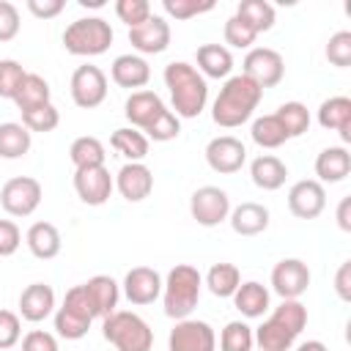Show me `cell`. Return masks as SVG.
<instances>
[{"mask_svg": "<svg viewBox=\"0 0 351 351\" xmlns=\"http://www.w3.org/2000/svg\"><path fill=\"white\" fill-rule=\"evenodd\" d=\"M261 99H263V90L250 77L230 74L222 82V88H219V93L211 104V121L222 129H236V126H241L252 118Z\"/></svg>", "mask_w": 351, "mask_h": 351, "instance_id": "1", "label": "cell"}, {"mask_svg": "<svg viewBox=\"0 0 351 351\" xmlns=\"http://www.w3.org/2000/svg\"><path fill=\"white\" fill-rule=\"evenodd\" d=\"M165 85L170 90V104L178 118H197L208 101L206 77L186 60H173L165 66Z\"/></svg>", "mask_w": 351, "mask_h": 351, "instance_id": "2", "label": "cell"}, {"mask_svg": "<svg viewBox=\"0 0 351 351\" xmlns=\"http://www.w3.org/2000/svg\"><path fill=\"white\" fill-rule=\"evenodd\" d=\"M200 291H203V274L189 266V263H176L167 277L162 280V307L165 315L173 321L189 318L192 310L200 302Z\"/></svg>", "mask_w": 351, "mask_h": 351, "instance_id": "3", "label": "cell"}, {"mask_svg": "<svg viewBox=\"0 0 351 351\" xmlns=\"http://www.w3.org/2000/svg\"><path fill=\"white\" fill-rule=\"evenodd\" d=\"M101 335L115 351H151L154 329L148 321L132 310H115L101 318Z\"/></svg>", "mask_w": 351, "mask_h": 351, "instance_id": "4", "label": "cell"}, {"mask_svg": "<svg viewBox=\"0 0 351 351\" xmlns=\"http://www.w3.org/2000/svg\"><path fill=\"white\" fill-rule=\"evenodd\" d=\"M115 33L104 16H80L63 30V47L66 52L77 58H96L104 55L112 44Z\"/></svg>", "mask_w": 351, "mask_h": 351, "instance_id": "5", "label": "cell"}, {"mask_svg": "<svg viewBox=\"0 0 351 351\" xmlns=\"http://www.w3.org/2000/svg\"><path fill=\"white\" fill-rule=\"evenodd\" d=\"M52 315H55V335L63 340H82L90 332V324L96 318L82 285L69 288L63 296V304L55 307Z\"/></svg>", "mask_w": 351, "mask_h": 351, "instance_id": "6", "label": "cell"}, {"mask_svg": "<svg viewBox=\"0 0 351 351\" xmlns=\"http://www.w3.org/2000/svg\"><path fill=\"white\" fill-rule=\"evenodd\" d=\"M241 74L250 77L261 90L274 88L285 77V60L271 47H252L241 60Z\"/></svg>", "mask_w": 351, "mask_h": 351, "instance_id": "7", "label": "cell"}, {"mask_svg": "<svg viewBox=\"0 0 351 351\" xmlns=\"http://www.w3.org/2000/svg\"><path fill=\"white\" fill-rule=\"evenodd\" d=\"M44 189L30 176H14L0 189V206L8 217H30L41 206Z\"/></svg>", "mask_w": 351, "mask_h": 351, "instance_id": "8", "label": "cell"}, {"mask_svg": "<svg viewBox=\"0 0 351 351\" xmlns=\"http://www.w3.org/2000/svg\"><path fill=\"white\" fill-rule=\"evenodd\" d=\"M189 214H192V219L197 225L217 228L230 214V197H228L225 189L206 184V186H200V189L192 192V197H189Z\"/></svg>", "mask_w": 351, "mask_h": 351, "instance_id": "9", "label": "cell"}, {"mask_svg": "<svg viewBox=\"0 0 351 351\" xmlns=\"http://www.w3.org/2000/svg\"><path fill=\"white\" fill-rule=\"evenodd\" d=\"M167 351H217V335L208 321L181 318L167 335Z\"/></svg>", "mask_w": 351, "mask_h": 351, "instance_id": "10", "label": "cell"}, {"mask_svg": "<svg viewBox=\"0 0 351 351\" xmlns=\"http://www.w3.org/2000/svg\"><path fill=\"white\" fill-rule=\"evenodd\" d=\"M71 101L82 110H93L99 107L104 99H107V74L93 66V63H85V66H77L74 74H71Z\"/></svg>", "mask_w": 351, "mask_h": 351, "instance_id": "11", "label": "cell"}, {"mask_svg": "<svg viewBox=\"0 0 351 351\" xmlns=\"http://www.w3.org/2000/svg\"><path fill=\"white\" fill-rule=\"evenodd\" d=\"M206 162H208V167H211L214 173H219V176H233V173H239V170L244 167V162H247V148H244V143H241L239 137H233V134H219V137L208 140V145H206Z\"/></svg>", "mask_w": 351, "mask_h": 351, "instance_id": "12", "label": "cell"}, {"mask_svg": "<svg viewBox=\"0 0 351 351\" xmlns=\"http://www.w3.org/2000/svg\"><path fill=\"white\" fill-rule=\"evenodd\" d=\"M310 288V269L302 258H282L271 269V291L280 299H299Z\"/></svg>", "mask_w": 351, "mask_h": 351, "instance_id": "13", "label": "cell"}, {"mask_svg": "<svg viewBox=\"0 0 351 351\" xmlns=\"http://www.w3.org/2000/svg\"><path fill=\"white\" fill-rule=\"evenodd\" d=\"M170 22L159 14H151L143 25L129 27V44L132 49H137V55H162L170 47Z\"/></svg>", "mask_w": 351, "mask_h": 351, "instance_id": "14", "label": "cell"}, {"mask_svg": "<svg viewBox=\"0 0 351 351\" xmlns=\"http://www.w3.org/2000/svg\"><path fill=\"white\" fill-rule=\"evenodd\" d=\"M115 189V178L104 165L74 170V192L85 206H104Z\"/></svg>", "mask_w": 351, "mask_h": 351, "instance_id": "15", "label": "cell"}, {"mask_svg": "<svg viewBox=\"0 0 351 351\" xmlns=\"http://www.w3.org/2000/svg\"><path fill=\"white\" fill-rule=\"evenodd\" d=\"M326 208V189L315 178H302L288 189V211L296 219H315Z\"/></svg>", "mask_w": 351, "mask_h": 351, "instance_id": "16", "label": "cell"}, {"mask_svg": "<svg viewBox=\"0 0 351 351\" xmlns=\"http://www.w3.org/2000/svg\"><path fill=\"white\" fill-rule=\"evenodd\" d=\"M121 285H123V296L132 304H137V307L154 304L162 296V274L156 269H151V266H134V269H129Z\"/></svg>", "mask_w": 351, "mask_h": 351, "instance_id": "17", "label": "cell"}, {"mask_svg": "<svg viewBox=\"0 0 351 351\" xmlns=\"http://www.w3.org/2000/svg\"><path fill=\"white\" fill-rule=\"evenodd\" d=\"M112 178L118 195L129 203H140L154 192V173L145 162H126Z\"/></svg>", "mask_w": 351, "mask_h": 351, "instance_id": "18", "label": "cell"}, {"mask_svg": "<svg viewBox=\"0 0 351 351\" xmlns=\"http://www.w3.org/2000/svg\"><path fill=\"white\" fill-rule=\"evenodd\" d=\"M165 110H167V104L154 90H134V93H129V99L123 104L126 121L132 123V129H140V132H145Z\"/></svg>", "mask_w": 351, "mask_h": 351, "instance_id": "19", "label": "cell"}, {"mask_svg": "<svg viewBox=\"0 0 351 351\" xmlns=\"http://www.w3.org/2000/svg\"><path fill=\"white\" fill-rule=\"evenodd\" d=\"M110 77L118 88H129L132 93L134 90H143L151 80V66L143 55H134V52H126V55H118L110 66Z\"/></svg>", "mask_w": 351, "mask_h": 351, "instance_id": "20", "label": "cell"}, {"mask_svg": "<svg viewBox=\"0 0 351 351\" xmlns=\"http://www.w3.org/2000/svg\"><path fill=\"white\" fill-rule=\"evenodd\" d=\"M55 313V291L47 282H30L19 293V318L30 324H41Z\"/></svg>", "mask_w": 351, "mask_h": 351, "instance_id": "21", "label": "cell"}, {"mask_svg": "<svg viewBox=\"0 0 351 351\" xmlns=\"http://www.w3.org/2000/svg\"><path fill=\"white\" fill-rule=\"evenodd\" d=\"M321 129L337 132L343 143H351V99L348 96H329L318 107Z\"/></svg>", "mask_w": 351, "mask_h": 351, "instance_id": "22", "label": "cell"}, {"mask_svg": "<svg viewBox=\"0 0 351 351\" xmlns=\"http://www.w3.org/2000/svg\"><path fill=\"white\" fill-rule=\"evenodd\" d=\"M85 293H88V302L93 307V315L96 318H107L110 313L118 310V299H121V285L107 277V274H96L90 277L88 282H82Z\"/></svg>", "mask_w": 351, "mask_h": 351, "instance_id": "23", "label": "cell"}, {"mask_svg": "<svg viewBox=\"0 0 351 351\" xmlns=\"http://www.w3.org/2000/svg\"><path fill=\"white\" fill-rule=\"evenodd\" d=\"M197 71L206 80H228L233 71V52L225 44H200L195 52Z\"/></svg>", "mask_w": 351, "mask_h": 351, "instance_id": "24", "label": "cell"}, {"mask_svg": "<svg viewBox=\"0 0 351 351\" xmlns=\"http://www.w3.org/2000/svg\"><path fill=\"white\" fill-rule=\"evenodd\" d=\"M348 173H351V154L346 145H329L315 156L318 184H340Z\"/></svg>", "mask_w": 351, "mask_h": 351, "instance_id": "25", "label": "cell"}, {"mask_svg": "<svg viewBox=\"0 0 351 351\" xmlns=\"http://www.w3.org/2000/svg\"><path fill=\"white\" fill-rule=\"evenodd\" d=\"M233 307L244 315V318H263V313H269L271 307V293L263 282L258 280H247L236 288V293L230 296Z\"/></svg>", "mask_w": 351, "mask_h": 351, "instance_id": "26", "label": "cell"}, {"mask_svg": "<svg viewBox=\"0 0 351 351\" xmlns=\"http://www.w3.org/2000/svg\"><path fill=\"white\" fill-rule=\"evenodd\" d=\"M250 178H252V184H255L258 189L274 192V189H280V186L285 184V178H288V165H285L280 156H274V154H261V156H255V159L250 162Z\"/></svg>", "mask_w": 351, "mask_h": 351, "instance_id": "27", "label": "cell"}, {"mask_svg": "<svg viewBox=\"0 0 351 351\" xmlns=\"http://www.w3.org/2000/svg\"><path fill=\"white\" fill-rule=\"evenodd\" d=\"M228 222H230L233 233H239V236H258L269 228V208L247 200V203H239L236 208H230Z\"/></svg>", "mask_w": 351, "mask_h": 351, "instance_id": "28", "label": "cell"}, {"mask_svg": "<svg viewBox=\"0 0 351 351\" xmlns=\"http://www.w3.org/2000/svg\"><path fill=\"white\" fill-rule=\"evenodd\" d=\"M25 244H27V250L33 252V258H38V261H52L58 252H60V247H63V239H60V230L52 225V222H33L30 228H27V233H25Z\"/></svg>", "mask_w": 351, "mask_h": 351, "instance_id": "29", "label": "cell"}, {"mask_svg": "<svg viewBox=\"0 0 351 351\" xmlns=\"http://www.w3.org/2000/svg\"><path fill=\"white\" fill-rule=\"evenodd\" d=\"M110 145L126 159V162H143L148 156V148H151V140L140 132V129H132V126H123V129H115L112 137H110Z\"/></svg>", "mask_w": 351, "mask_h": 351, "instance_id": "30", "label": "cell"}, {"mask_svg": "<svg viewBox=\"0 0 351 351\" xmlns=\"http://www.w3.org/2000/svg\"><path fill=\"white\" fill-rule=\"evenodd\" d=\"M203 285H206L214 296L230 299V296L236 293V288L241 285V271H239L236 263H225V261H222V263H214V266L206 271Z\"/></svg>", "mask_w": 351, "mask_h": 351, "instance_id": "31", "label": "cell"}, {"mask_svg": "<svg viewBox=\"0 0 351 351\" xmlns=\"http://www.w3.org/2000/svg\"><path fill=\"white\" fill-rule=\"evenodd\" d=\"M49 96H52L49 82H47L41 74L27 71V74H25V80H22V85H19V90H16V96H14V104L19 107V112H25V110H33V107L49 104V101H52Z\"/></svg>", "mask_w": 351, "mask_h": 351, "instance_id": "32", "label": "cell"}, {"mask_svg": "<svg viewBox=\"0 0 351 351\" xmlns=\"http://www.w3.org/2000/svg\"><path fill=\"white\" fill-rule=\"evenodd\" d=\"M33 145V134L16 123V121H5L0 123V159H22Z\"/></svg>", "mask_w": 351, "mask_h": 351, "instance_id": "33", "label": "cell"}, {"mask_svg": "<svg viewBox=\"0 0 351 351\" xmlns=\"http://www.w3.org/2000/svg\"><path fill=\"white\" fill-rule=\"evenodd\" d=\"M250 137L258 148H266V151H274V148L288 143V134H285V129H282V123L274 112L255 118L252 126H250Z\"/></svg>", "mask_w": 351, "mask_h": 351, "instance_id": "34", "label": "cell"}, {"mask_svg": "<svg viewBox=\"0 0 351 351\" xmlns=\"http://www.w3.org/2000/svg\"><path fill=\"white\" fill-rule=\"evenodd\" d=\"M69 159H71V165H74L77 170H80V167H99V165H104V159H107V148H104V143H101L99 137L82 134V137H77V140L71 143Z\"/></svg>", "mask_w": 351, "mask_h": 351, "instance_id": "35", "label": "cell"}, {"mask_svg": "<svg viewBox=\"0 0 351 351\" xmlns=\"http://www.w3.org/2000/svg\"><path fill=\"white\" fill-rule=\"evenodd\" d=\"M236 16L244 19L261 36V33H266V30L274 27V16L277 14H274V5L266 3V0H241L239 8H236Z\"/></svg>", "mask_w": 351, "mask_h": 351, "instance_id": "36", "label": "cell"}, {"mask_svg": "<svg viewBox=\"0 0 351 351\" xmlns=\"http://www.w3.org/2000/svg\"><path fill=\"white\" fill-rule=\"evenodd\" d=\"M252 332H255V346H258V351H291L293 343H296V337H293L288 329H282L280 324H274L271 318H266V321H263L261 326H255Z\"/></svg>", "mask_w": 351, "mask_h": 351, "instance_id": "37", "label": "cell"}, {"mask_svg": "<svg viewBox=\"0 0 351 351\" xmlns=\"http://www.w3.org/2000/svg\"><path fill=\"white\" fill-rule=\"evenodd\" d=\"M269 318H271L274 324H280L282 329H288L293 337H299L302 329L307 326V307H304L299 299H282V302L271 310Z\"/></svg>", "mask_w": 351, "mask_h": 351, "instance_id": "38", "label": "cell"}, {"mask_svg": "<svg viewBox=\"0 0 351 351\" xmlns=\"http://www.w3.org/2000/svg\"><path fill=\"white\" fill-rule=\"evenodd\" d=\"M274 115L280 118V123H282L288 140L302 137V134L310 129V110H307L302 101H285V104L277 107Z\"/></svg>", "mask_w": 351, "mask_h": 351, "instance_id": "39", "label": "cell"}, {"mask_svg": "<svg viewBox=\"0 0 351 351\" xmlns=\"http://www.w3.org/2000/svg\"><path fill=\"white\" fill-rule=\"evenodd\" d=\"M255 332L247 321H228L219 332V351H252Z\"/></svg>", "mask_w": 351, "mask_h": 351, "instance_id": "40", "label": "cell"}, {"mask_svg": "<svg viewBox=\"0 0 351 351\" xmlns=\"http://www.w3.org/2000/svg\"><path fill=\"white\" fill-rule=\"evenodd\" d=\"M58 123H60V112H58V107H55L52 101L22 112V126H25L30 134H33V132H52V129H58Z\"/></svg>", "mask_w": 351, "mask_h": 351, "instance_id": "41", "label": "cell"}, {"mask_svg": "<svg viewBox=\"0 0 351 351\" xmlns=\"http://www.w3.org/2000/svg\"><path fill=\"white\" fill-rule=\"evenodd\" d=\"M222 36H225L228 49H230V47H236V49H252L255 38H258V33H255L244 19H239L236 14L225 19V30H222Z\"/></svg>", "mask_w": 351, "mask_h": 351, "instance_id": "42", "label": "cell"}, {"mask_svg": "<svg viewBox=\"0 0 351 351\" xmlns=\"http://www.w3.org/2000/svg\"><path fill=\"white\" fill-rule=\"evenodd\" d=\"M25 66L19 63V60H14V58H3L0 60V99H11L14 101V96H16V90H19V85H22V80H25Z\"/></svg>", "mask_w": 351, "mask_h": 351, "instance_id": "43", "label": "cell"}, {"mask_svg": "<svg viewBox=\"0 0 351 351\" xmlns=\"http://www.w3.org/2000/svg\"><path fill=\"white\" fill-rule=\"evenodd\" d=\"M143 134L148 140H154V143H170V140H176L181 134V118L173 110H165Z\"/></svg>", "mask_w": 351, "mask_h": 351, "instance_id": "44", "label": "cell"}, {"mask_svg": "<svg viewBox=\"0 0 351 351\" xmlns=\"http://www.w3.org/2000/svg\"><path fill=\"white\" fill-rule=\"evenodd\" d=\"M162 8L167 16H173L176 22H186L197 14H208L214 11V3L211 0H162Z\"/></svg>", "mask_w": 351, "mask_h": 351, "instance_id": "45", "label": "cell"}, {"mask_svg": "<svg viewBox=\"0 0 351 351\" xmlns=\"http://www.w3.org/2000/svg\"><path fill=\"white\" fill-rule=\"evenodd\" d=\"M326 60L332 66H337V69H348L351 66V30H337L335 36H329Z\"/></svg>", "mask_w": 351, "mask_h": 351, "instance_id": "46", "label": "cell"}, {"mask_svg": "<svg viewBox=\"0 0 351 351\" xmlns=\"http://www.w3.org/2000/svg\"><path fill=\"white\" fill-rule=\"evenodd\" d=\"M115 14L123 25L137 27L151 16V3L148 0H118L115 3Z\"/></svg>", "mask_w": 351, "mask_h": 351, "instance_id": "47", "label": "cell"}, {"mask_svg": "<svg viewBox=\"0 0 351 351\" xmlns=\"http://www.w3.org/2000/svg\"><path fill=\"white\" fill-rule=\"evenodd\" d=\"M22 337V321L14 310H0V351L14 348Z\"/></svg>", "mask_w": 351, "mask_h": 351, "instance_id": "48", "label": "cell"}, {"mask_svg": "<svg viewBox=\"0 0 351 351\" xmlns=\"http://www.w3.org/2000/svg\"><path fill=\"white\" fill-rule=\"evenodd\" d=\"M19 25H22L19 22V8L14 3H8V0H0V44L16 38Z\"/></svg>", "mask_w": 351, "mask_h": 351, "instance_id": "49", "label": "cell"}, {"mask_svg": "<svg viewBox=\"0 0 351 351\" xmlns=\"http://www.w3.org/2000/svg\"><path fill=\"white\" fill-rule=\"evenodd\" d=\"M22 351H60L58 335L44 332V329H30L22 337Z\"/></svg>", "mask_w": 351, "mask_h": 351, "instance_id": "50", "label": "cell"}, {"mask_svg": "<svg viewBox=\"0 0 351 351\" xmlns=\"http://www.w3.org/2000/svg\"><path fill=\"white\" fill-rule=\"evenodd\" d=\"M22 244V230L16 228L14 219H0V258H8L19 250Z\"/></svg>", "mask_w": 351, "mask_h": 351, "instance_id": "51", "label": "cell"}, {"mask_svg": "<svg viewBox=\"0 0 351 351\" xmlns=\"http://www.w3.org/2000/svg\"><path fill=\"white\" fill-rule=\"evenodd\" d=\"M63 8H66L63 0H27V11H30L36 19H52V16H58Z\"/></svg>", "mask_w": 351, "mask_h": 351, "instance_id": "52", "label": "cell"}, {"mask_svg": "<svg viewBox=\"0 0 351 351\" xmlns=\"http://www.w3.org/2000/svg\"><path fill=\"white\" fill-rule=\"evenodd\" d=\"M335 291L343 302H351V261H343L335 274Z\"/></svg>", "mask_w": 351, "mask_h": 351, "instance_id": "53", "label": "cell"}, {"mask_svg": "<svg viewBox=\"0 0 351 351\" xmlns=\"http://www.w3.org/2000/svg\"><path fill=\"white\" fill-rule=\"evenodd\" d=\"M337 225H340V230H351V195H346L343 200H340V206H337Z\"/></svg>", "mask_w": 351, "mask_h": 351, "instance_id": "54", "label": "cell"}, {"mask_svg": "<svg viewBox=\"0 0 351 351\" xmlns=\"http://www.w3.org/2000/svg\"><path fill=\"white\" fill-rule=\"evenodd\" d=\"M296 351H329V346L321 343V340H304V343L296 346Z\"/></svg>", "mask_w": 351, "mask_h": 351, "instance_id": "55", "label": "cell"}, {"mask_svg": "<svg viewBox=\"0 0 351 351\" xmlns=\"http://www.w3.org/2000/svg\"><path fill=\"white\" fill-rule=\"evenodd\" d=\"M80 5H85V8H101L104 0H80Z\"/></svg>", "mask_w": 351, "mask_h": 351, "instance_id": "56", "label": "cell"}]
</instances>
